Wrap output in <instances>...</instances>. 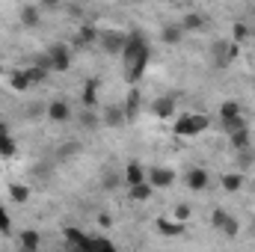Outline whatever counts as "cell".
Here are the masks:
<instances>
[{
  "label": "cell",
  "instance_id": "4dcf8cb0",
  "mask_svg": "<svg viewBox=\"0 0 255 252\" xmlns=\"http://www.w3.org/2000/svg\"><path fill=\"white\" fill-rule=\"evenodd\" d=\"M253 151H250V145H247V148H241V154H238V163H241V166H253Z\"/></svg>",
  "mask_w": 255,
  "mask_h": 252
},
{
  "label": "cell",
  "instance_id": "3957f363",
  "mask_svg": "<svg viewBox=\"0 0 255 252\" xmlns=\"http://www.w3.org/2000/svg\"><path fill=\"white\" fill-rule=\"evenodd\" d=\"M145 178H148V184L154 190H166V187L175 184V172L166 169V166H151V169H145Z\"/></svg>",
  "mask_w": 255,
  "mask_h": 252
},
{
  "label": "cell",
  "instance_id": "4316f807",
  "mask_svg": "<svg viewBox=\"0 0 255 252\" xmlns=\"http://www.w3.org/2000/svg\"><path fill=\"white\" fill-rule=\"evenodd\" d=\"M247 39H250V27H247V24H235V27H232V42L241 45V42H247Z\"/></svg>",
  "mask_w": 255,
  "mask_h": 252
},
{
  "label": "cell",
  "instance_id": "7c38bea8",
  "mask_svg": "<svg viewBox=\"0 0 255 252\" xmlns=\"http://www.w3.org/2000/svg\"><path fill=\"white\" fill-rule=\"evenodd\" d=\"M139 181H148V178H145V169H142L139 163H128V169H125V184L130 187V184H139Z\"/></svg>",
  "mask_w": 255,
  "mask_h": 252
},
{
  "label": "cell",
  "instance_id": "d590c367",
  "mask_svg": "<svg viewBox=\"0 0 255 252\" xmlns=\"http://www.w3.org/2000/svg\"><path fill=\"white\" fill-rule=\"evenodd\" d=\"M110 223H113V220H110V217H107V214H101V217H98V226H101V229H107V226H110Z\"/></svg>",
  "mask_w": 255,
  "mask_h": 252
},
{
  "label": "cell",
  "instance_id": "e0dca14e",
  "mask_svg": "<svg viewBox=\"0 0 255 252\" xmlns=\"http://www.w3.org/2000/svg\"><path fill=\"white\" fill-rule=\"evenodd\" d=\"M80 151H83V145H80V142H65V145L57 148V157H60V160H71V157H74V154H80Z\"/></svg>",
  "mask_w": 255,
  "mask_h": 252
},
{
  "label": "cell",
  "instance_id": "d4e9b609",
  "mask_svg": "<svg viewBox=\"0 0 255 252\" xmlns=\"http://www.w3.org/2000/svg\"><path fill=\"white\" fill-rule=\"evenodd\" d=\"M122 110H125L128 119H130V116H136V110H139V92H136V89H130V98L125 101V107H122Z\"/></svg>",
  "mask_w": 255,
  "mask_h": 252
},
{
  "label": "cell",
  "instance_id": "f1b7e54d",
  "mask_svg": "<svg viewBox=\"0 0 255 252\" xmlns=\"http://www.w3.org/2000/svg\"><path fill=\"white\" fill-rule=\"evenodd\" d=\"M80 125H83V127H89V130H92V127H98V116L92 113V107H86V110L80 113Z\"/></svg>",
  "mask_w": 255,
  "mask_h": 252
},
{
  "label": "cell",
  "instance_id": "ffe728a7",
  "mask_svg": "<svg viewBox=\"0 0 255 252\" xmlns=\"http://www.w3.org/2000/svg\"><path fill=\"white\" fill-rule=\"evenodd\" d=\"M229 136H232V145H235L238 151L250 145V127H241V130H235V133H229Z\"/></svg>",
  "mask_w": 255,
  "mask_h": 252
},
{
  "label": "cell",
  "instance_id": "e575fe53",
  "mask_svg": "<svg viewBox=\"0 0 255 252\" xmlns=\"http://www.w3.org/2000/svg\"><path fill=\"white\" fill-rule=\"evenodd\" d=\"M0 229H9V214L3 211V205H0Z\"/></svg>",
  "mask_w": 255,
  "mask_h": 252
},
{
  "label": "cell",
  "instance_id": "9a60e30c",
  "mask_svg": "<svg viewBox=\"0 0 255 252\" xmlns=\"http://www.w3.org/2000/svg\"><path fill=\"white\" fill-rule=\"evenodd\" d=\"M157 232L166 238H175V235H181V223L178 220H157Z\"/></svg>",
  "mask_w": 255,
  "mask_h": 252
},
{
  "label": "cell",
  "instance_id": "74e56055",
  "mask_svg": "<svg viewBox=\"0 0 255 252\" xmlns=\"http://www.w3.org/2000/svg\"><path fill=\"white\" fill-rule=\"evenodd\" d=\"M0 133H6V125H3V122H0Z\"/></svg>",
  "mask_w": 255,
  "mask_h": 252
},
{
  "label": "cell",
  "instance_id": "603a6c76",
  "mask_svg": "<svg viewBox=\"0 0 255 252\" xmlns=\"http://www.w3.org/2000/svg\"><path fill=\"white\" fill-rule=\"evenodd\" d=\"M0 154H3V157H15V139L9 136V130L0 133Z\"/></svg>",
  "mask_w": 255,
  "mask_h": 252
},
{
  "label": "cell",
  "instance_id": "6da1fadb",
  "mask_svg": "<svg viewBox=\"0 0 255 252\" xmlns=\"http://www.w3.org/2000/svg\"><path fill=\"white\" fill-rule=\"evenodd\" d=\"M122 60H125V68H128V65H142V68H148L151 48H148V42L142 39V33H136V30H133V33H128Z\"/></svg>",
  "mask_w": 255,
  "mask_h": 252
},
{
  "label": "cell",
  "instance_id": "5bb4252c",
  "mask_svg": "<svg viewBox=\"0 0 255 252\" xmlns=\"http://www.w3.org/2000/svg\"><path fill=\"white\" fill-rule=\"evenodd\" d=\"M220 127L226 130V133H235V130H241V127H250L247 125V119L238 113V116H229V119H220Z\"/></svg>",
  "mask_w": 255,
  "mask_h": 252
},
{
  "label": "cell",
  "instance_id": "83f0119b",
  "mask_svg": "<svg viewBox=\"0 0 255 252\" xmlns=\"http://www.w3.org/2000/svg\"><path fill=\"white\" fill-rule=\"evenodd\" d=\"M238 229H241V226H238L235 217H226L223 226H220V232H226V238H238Z\"/></svg>",
  "mask_w": 255,
  "mask_h": 252
},
{
  "label": "cell",
  "instance_id": "cb8c5ba5",
  "mask_svg": "<svg viewBox=\"0 0 255 252\" xmlns=\"http://www.w3.org/2000/svg\"><path fill=\"white\" fill-rule=\"evenodd\" d=\"M27 71V77H30V83H42L45 77H48V68L39 63H33V68H24Z\"/></svg>",
  "mask_w": 255,
  "mask_h": 252
},
{
  "label": "cell",
  "instance_id": "2e32d148",
  "mask_svg": "<svg viewBox=\"0 0 255 252\" xmlns=\"http://www.w3.org/2000/svg\"><path fill=\"white\" fill-rule=\"evenodd\" d=\"M241 187H244V175H241V172H229V175H223V190L238 193Z\"/></svg>",
  "mask_w": 255,
  "mask_h": 252
},
{
  "label": "cell",
  "instance_id": "ba28073f",
  "mask_svg": "<svg viewBox=\"0 0 255 252\" xmlns=\"http://www.w3.org/2000/svg\"><path fill=\"white\" fill-rule=\"evenodd\" d=\"M151 193H154V187H151L148 181H139V184H130V187H128V196H130L133 202H145V199H151Z\"/></svg>",
  "mask_w": 255,
  "mask_h": 252
},
{
  "label": "cell",
  "instance_id": "7402d4cb",
  "mask_svg": "<svg viewBox=\"0 0 255 252\" xmlns=\"http://www.w3.org/2000/svg\"><path fill=\"white\" fill-rule=\"evenodd\" d=\"M21 24H24V27H36V24H39V9L24 6V9H21Z\"/></svg>",
  "mask_w": 255,
  "mask_h": 252
},
{
  "label": "cell",
  "instance_id": "52a82bcc",
  "mask_svg": "<svg viewBox=\"0 0 255 252\" xmlns=\"http://www.w3.org/2000/svg\"><path fill=\"white\" fill-rule=\"evenodd\" d=\"M71 116V107L65 104V101H51L48 104V119H54V122H65Z\"/></svg>",
  "mask_w": 255,
  "mask_h": 252
},
{
  "label": "cell",
  "instance_id": "d6a6232c",
  "mask_svg": "<svg viewBox=\"0 0 255 252\" xmlns=\"http://www.w3.org/2000/svg\"><path fill=\"white\" fill-rule=\"evenodd\" d=\"M226 217H229V214H226V211H223V208H217V211H214V214H211V223H214V229H220V226H223V220H226Z\"/></svg>",
  "mask_w": 255,
  "mask_h": 252
},
{
  "label": "cell",
  "instance_id": "7a4b0ae2",
  "mask_svg": "<svg viewBox=\"0 0 255 252\" xmlns=\"http://www.w3.org/2000/svg\"><path fill=\"white\" fill-rule=\"evenodd\" d=\"M208 125H211L208 116H202V113H187V116L175 119L172 133H175V136H199L202 130H208Z\"/></svg>",
  "mask_w": 255,
  "mask_h": 252
},
{
  "label": "cell",
  "instance_id": "8fae6325",
  "mask_svg": "<svg viewBox=\"0 0 255 252\" xmlns=\"http://www.w3.org/2000/svg\"><path fill=\"white\" fill-rule=\"evenodd\" d=\"M125 119H128V116H125V110H122V107H104V125L119 127Z\"/></svg>",
  "mask_w": 255,
  "mask_h": 252
},
{
  "label": "cell",
  "instance_id": "9c48e42d",
  "mask_svg": "<svg viewBox=\"0 0 255 252\" xmlns=\"http://www.w3.org/2000/svg\"><path fill=\"white\" fill-rule=\"evenodd\" d=\"M33 83H30V77H27V71H12L9 74V89L12 92H27Z\"/></svg>",
  "mask_w": 255,
  "mask_h": 252
},
{
  "label": "cell",
  "instance_id": "1f68e13d",
  "mask_svg": "<svg viewBox=\"0 0 255 252\" xmlns=\"http://www.w3.org/2000/svg\"><path fill=\"white\" fill-rule=\"evenodd\" d=\"M187 217H190V205H175V220L184 223Z\"/></svg>",
  "mask_w": 255,
  "mask_h": 252
},
{
  "label": "cell",
  "instance_id": "30bf717a",
  "mask_svg": "<svg viewBox=\"0 0 255 252\" xmlns=\"http://www.w3.org/2000/svg\"><path fill=\"white\" fill-rule=\"evenodd\" d=\"M181 33H184L181 24H166V27L160 30V39H163L166 45H178V42H181Z\"/></svg>",
  "mask_w": 255,
  "mask_h": 252
},
{
  "label": "cell",
  "instance_id": "277c9868",
  "mask_svg": "<svg viewBox=\"0 0 255 252\" xmlns=\"http://www.w3.org/2000/svg\"><path fill=\"white\" fill-rule=\"evenodd\" d=\"M125 39H128V33H119V30H104L98 36V42H101V48L107 54H122L125 51Z\"/></svg>",
  "mask_w": 255,
  "mask_h": 252
},
{
  "label": "cell",
  "instance_id": "d6986e66",
  "mask_svg": "<svg viewBox=\"0 0 255 252\" xmlns=\"http://www.w3.org/2000/svg\"><path fill=\"white\" fill-rule=\"evenodd\" d=\"M9 199L18 202V205H24V202L30 199V187H24V184H9Z\"/></svg>",
  "mask_w": 255,
  "mask_h": 252
},
{
  "label": "cell",
  "instance_id": "484cf974",
  "mask_svg": "<svg viewBox=\"0 0 255 252\" xmlns=\"http://www.w3.org/2000/svg\"><path fill=\"white\" fill-rule=\"evenodd\" d=\"M241 113V104L238 101H223L220 104V119H229V116H238Z\"/></svg>",
  "mask_w": 255,
  "mask_h": 252
},
{
  "label": "cell",
  "instance_id": "8d00e7d4",
  "mask_svg": "<svg viewBox=\"0 0 255 252\" xmlns=\"http://www.w3.org/2000/svg\"><path fill=\"white\" fill-rule=\"evenodd\" d=\"M42 3H45V6H57L60 0H42Z\"/></svg>",
  "mask_w": 255,
  "mask_h": 252
},
{
  "label": "cell",
  "instance_id": "8992f818",
  "mask_svg": "<svg viewBox=\"0 0 255 252\" xmlns=\"http://www.w3.org/2000/svg\"><path fill=\"white\" fill-rule=\"evenodd\" d=\"M98 36H101V33H98L95 27H89V24H83V27L77 30V36H74V45H77V48H86V45H95V42H98Z\"/></svg>",
  "mask_w": 255,
  "mask_h": 252
},
{
  "label": "cell",
  "instance_id": "5b68a950",
  "mask_svg": "<svg viewBox=\"0 0 255 252\" xmlns=\"http://www.w3.org/2000/svg\"><path fill=\"white\" fill-rule=\"evenodd\" d=\"M175 107H178V101H175V95H163V98H157V101H151V113H154L157 119H169V116L175 113Z\"/></svg>",
  "mask_w": 255,
  "mask_h": 252
},
{
  "label": "cell",
  "instance_id": "836d02e7",
  "mask_svg": "<svg viewBox=\"0 0 255 252\" xmlns=\"http://www.w3.org/2000/svg\"><path fill=\"white\" fill-rule=\"evenodd\" d=\"M101 184H104L107 190H113V187H119V178H116V175L110 172V175H104V181H101Z\"/></svg>",
  "mask_w": 255,
  "mask_h": 252
},
{
  "label": "cell",
  "instance_id": "f546056e",
  "mask_svg": "<svg viewBox=\"0 0 255 252\" xmlns=\"http://www.w3.org/2000/svg\"><path fill=\"white\" fill-rule=\"evenodd\" d=\"M21 247H24V250H36V247H39V235H36V232H24V235H21Z\"/></svg>",
  "mask_w": 255,
  "mask_h": 252
},
{
  "label": "cell",
  "instance_id": "ac0fdd59",
  "mask_svg": "<svg viewBox=\"0 0 255 252\" xmlns=\"http://www.w3.org/2000/svg\"><path fill=\"white\" fill-rule=\"evenodd\" d=\"M95 101H98V80H89L83 89V107H95Z\"/></svg>",
  "mask_w": 255,
  "mask_h": 252
},
{
  "label": "cell",
  "instance_id": "4fadbf2b",
  "mask_svg": "<svg viewBox=\"0 0 255 252\" xmlns=\"http://www.w3.org/2000/svg\"><path fill=\"white\" fill-rule=\"evenodd\" d=\"M187 187L205 190L208 187V172H205V169H190V172H187Z\"/></svg>",
  "mask_w": 255,
  "mask_h": 252
},
{
  "label": "cell",
  "instance_id": "44dd1931",
  "mask_svg": "<svg viewBox=\"0 0 255 252\" xmlns=\"http://www.w3.org/2000/svg\"><path fill=\"white\" fill-rule=\"evenodd\" d=\"M202 24H205V18H202L199 12H187V15L181 18V27H184V30H202Z\"/></svg>",
  "mask_w": 255,
  "mask_h": 252
}]
</instances>
